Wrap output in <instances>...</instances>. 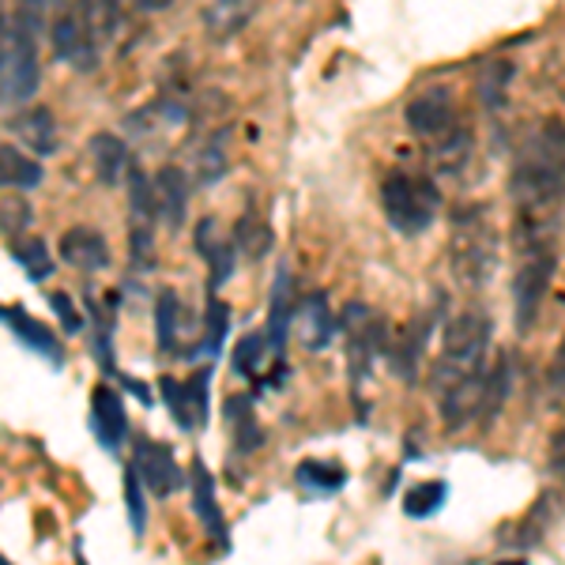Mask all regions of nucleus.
I'll return each mask as SVG.
<instances>
[{
    "label": "nucleus",
    "mask_w": 565,
    "mask_h": 565,
    "mask_svg": "<svg viewBox=\"0 0 565 565\" xmlns=\"http://www.w3.org/2000/svg\"><path fill=\"white\" fill-rule=\"evenodd\" d=\"M558 271V215L513 218V324L527 335Z\"/></svg>",
    "instance_id": "nucleus-1"
},
{
    "label": "nucleus",
    "mask_w": 565,
    "mask_h": 565,
    "mask_svg": "<svg viewBox=\"0 0 565 565\" xmlns=\"http://www.w3.org/2000/svg\"><path fill=\"white\" fill-rule=\"evenodd\" d=\"M404 121L423 140L437 174H460L471 159V129L460 117V103L449 87H430L415 95L404 109Z\"/></svg>",
    "instance_id": "nucleus-2"
},
{
    "label": "nucleus",
    "mask_w": 565,
    "mask_h": 565,
    "mask_svg": "<svg viewBox=\"0 0 565 565\" xmlns=\"http://www.w3.org/2000/svg\"><path fill=\"white\" fill-rule=\"evenodd\" d=\"M490 340H494V324H490V317L482 309H463V313L445 321L441 348H437V362L430 370L434 399L487 377Z\"/></svg>",
    "instance_id": "nucleus-3"
},
{
    "label": "nucleus",
    "mask_w": 565,
    "mask_h": 565,
    "mask_svg": "<svg viewBox=\"0 0 565 565\" xmlns=\"http://www.w3.org/2000/svg\"><path fill=\"white\" fill-rule=\"evenodd\" d=\"M449 271L460 290H482L498 271V223L487 204H460L449 218Z\"/></svg>",
    "instance_id": "nucleus-4"
},
{
    "label": "nucleus",
    "mask_w": 565,
    "mask_h": 565,
    "mask_svg": "<svg viewBox=\"0 0 565 565\" xmlns=\"http://www.w3.org/2000/svg\"><path fill=\"white\" fill-rule=\"evenodd\" d=\"M42 61H39V20L26 12H8L0 31V95L4 109H20L39 95Z\"/></svg>",
    "instance_id": "nucleus-5"
},
{
    "label": "nucleus",
    "mask_w": 565,
    "mask_h": 565,
    "mask_svg": "<svg viewBox=\"0 0 565 565\" xmlns=\"http://www.w3.org/2000/svg\"><path fill=\"white\" fill-rule=\"evenodd\" d=\"M340 328L348 335V377H351V396L359 407V418L366 423L370 415V385H373V366H377V354L388 348V328L385 317L366 302H351L340 313Z\"/></svg>",
    "instance_id": "nucleus-6"
},
{
    "label": "nucleus",
    "mask_w": 565,
    "mask_h": 565,
    "mask_svg": "<svg viewBox=\"0 0 565 565\" xmlns=\"http://www.w3.org/2000/svg\"><path fill=\"white\" fill-rule=\"evenodd\" d=\"M437 207H441V189L430 174H415V170H392L381 181V212L388 226L404 238H418L434 226Z\"/></svg>",
    "instance_id": "nucleus-7"
},
{
    "label": "nucleus",
    "mask_w": 565,
    "mask_h": 565,
    "mask_svg": "<svg viewBox=\"0 0 565 565\" xmlns=\"http://www.w3.org/2000/svg\"><path fill=\"white\" fill-rule=\"evenodd\" d=\"M129 260L132 271H151L154 268V226L162 223L159 207H154V189L151 178L143 174V167L136 162L129 181Z\"/></svg>",
    "instance_id": "nucleus-8"
},
{
    "label": "nucleus",
    "mask_w": 565,
    "mask_h": 565,
    "mask_svg": "<svg viewBox=\"0 0 565 565\" xmlns=\"http://www.w3.org/2000/svg\"><path fill=\"white\" fill-rule=\"evenodd\" d=\"M185 332H193L200 340V351H204V321H189L181 295L167 287L154 298V348L167 359H196V348L185 340Z\"/></svg>",
    "instance_id": "nucleus-9"
},
{
    "label": "nucleus",
    "mask_w": 565,
    "mask_h": 565,
    "mask_svg": "<svg viewBox=\"0 0 565 565\" xmlns=\"http://www.w3.org/2000/svg\"><path fill=\"white\" fill-rule=\"evenodd\" d=\"M50 42H53V57H57L61 65H68L72 72H95L98 61H103V45H98L95 34H90L79 4L53 20Z\"/></svg>",
    "instance_id": "nucleus-10"
},
{
    "label": "nucleus",
    "mask_w": 565,
    "mask_h": 565,
    "mask_svg": "<svg viewBox=\"0 0 565 565\" xmlns=\"http://www.w3.org/2000/svg\"><path fill=\"white\" fill-rule=\"evenodd\" d=\"M231 366L238 377L253 381L257 388L279 385V381L287 377V351H282L279 343L268 335V328H264V332L242 335L238 348H234V354H231Z\"/></svg>",
    "instance_id": "nucleus-11"
},
{
    "label": "nucleus",
    "mask_w": 565,
    "mask_h": 565,
    "mask_svg": "<svg viewBox=\"0 0 565 565\" xmlns=\"http://www.w3.org/2000/svg\"><path fill=\"white\" fill-rule=\"evenodd\" d=\"M441 309H445V302H437L434 309L418 313L415 321H407V328L396 335V340H388L385 359L404 385H415L418 381V366H423V354L430 348V335H434V324H437V317H441Z\"/></svg>",
    "instance_id": "nucleus-12"
},
{
    "label": "nucleus",
    "mask_w": 565,
    "mask_h": 565,
    "mask_svg": "<svg viewBox=\"0 0 565 565\" xmlns=\"http://www.w3.org/2000/svg\"><path fill=\"white\" fill-rule=\"evenodd\" d=\"M207 381H212V370H200L189 381H178V377L159 381L167 412L185 434H196L207 426Z\"/></svg>",
    "instance_id": "nucleus-13"
},
{
    "label": "nucleus",
    "mask_w": 565,
    "mask_h": 565,
    "mask_svg": "<svg viewBox=\"0 0 565 565\" xmlns=\"http://www.w3.org/2000/svg\"><path fill=\"white\" fill-rule=\"evenodd\" d=\"M132 463L140 471V479L148 482L154 498H170L174 490L185 487V471L178 468V457L170 445L151 441V437H136L132 445Z\"/></svg>",
    "instance_id": "nucleus-14"
},
{
    "label": "nucleus",
    "mask_w": 565,
    "mask_h": 565,
    "mask_svg": "<svg viewBox=\"0 0 565 565\" xmlns=\"http://www.w3.org/2000/svg\"><path fill=\"white\" fill-rule=\"evenodd\" d=\"M193 249H196V257L207 264V290H218L234 276L238 242H234V234L218 231V218H212V215L200 218L196 234H193Z\"/></svg>",
    "instance_id": "nucleus-15"
},
{
    "label": "nucleus",
    "mask_w": 565,
    "mask_h": 565,
    "mask_svg": "<svg viewBox=\"0 0 565 565\" xmlns=\"http://www.w3.org/2000/svg\"><path fill=\"white\" fill-rule=\"evenodd\" d=\"M90 430L106 452H121V445L129 441V412H125V399L117 396V388L95 385L90 392Z\"/></svg>",
    "instance_id": "nucleus-16"
},
{
    "label": "nucleus",
    "mask_w": 565,
    "mask_h": 565,
    "mask_svg": "<svg viewBox=\"0 0 565 565\" xmlns=\"http://www.w3.org/2000/svg\"><path fill=\"white\" fill-rule=\"evenodd\" d=\"M189 487H193V513L200 527L207 532L215 551H231V532H226V516H223V505H218V494H215V479L212 471L204 468V460L193 463L189 471Z\"/></svg>",
    "instance_id": "nucleus-17"
},
{
    "label": "nucleus",
    "mask_w": 565,
    "mask_h": 565,
    "mask_svg": "<svg viewBox=\"0 0 565 565\" xmlns=\"http://www.w3.org/2000/svg\"><path fill=\"white\" fill-rule=\"evenodd\" d=\"M154 189V207H159V218L170 234L181 231L189 218V196H193V178L181 167H159V174L151 178Z\"/></svg>",
    "instance_id": "nucleus-18"
},
{
    "label": "nucleus",
    "mask_w": 565,
    "mask_h": 565,
    "mask_svg": "<svg viewBox=\"0 0 565 565\" xmlns=\"http://www.w3.org/2000/svg\"><path fill=\"white\" fill-rule=\"evenodd\" d=\"M8 136L39 159L57 151V121H53L50 106H20L8 121Z\"/></svg>",
    "instance_id": "nucleus-19"
},
{
    "label": "nucleus",
    "mask_w": 565,
    "mask_h": 565,
    "mask_svg": "<svg viewBox=\"0 0 565 565\" xmlns=\"http://www.w3.org/2000/svg\"><path fill=\"white\" fill-rule=\"evenodd\" d=\"M61 260H65L68 268L84 271V276L106 271L109 264H114L109 260V242L95 226H72V231H65V238H61Z\"/></svg>",
    "instance_id": "nucleus-20"
},
{
    "label": "nucleus",
    "mask_w": 565,
    "mask_h": 565,
    "mask_svg": "<svg viewBox=\"0 0 565 565\" xmlns=\"http://www.w3.org/2000/svg\"><path fill=\"white\" fill-rule=\"evenodd\" d=\"M129 132L136 136V140H162V136H174L178 129H185L189 125V109L174 103V98H154V103H148L143 109H136V114L129 117Z\"/></svg>",
    "instance_id": "nucleus-21"
},
{
    "label": "nucleus",
    "mask_w": 565,
    "mask_h": 565,
    "mask_svg": "<svg viewBox=\"0 0 565 565\" xmlns=\"http://www.w3.org/2000/svg\"><path fill=\"white\" fill-rule=\"evenodd\" d=\"M90 162H95V174L103 185H125L132 174V167H136V159H132V148L121 140V136H114V132H98V136H90Z\"/></svg>",
    "instance_id": "nucleus-22"
},
{
    "label": "nucleus",
    "mask_w": 565,
    "mask_h": 565,
    "mask_svg": "<svg viewBox=\"0 0 565 565\" xmlns=\"http://www.w3.org/2000/svg\"><path fill=\"white\" fill-rule=\"evenodd\" d=\"M4 324H8V332H12L26 351L42 354V359H50L53 366H61V362H65L61 340L50 332V328H45V321H34V317L26 313L23 306H4Z\"/></svg>",
    "instance_id": "nucleus-23"
},
{
    "label": "nucleus",
    "mask_w": 565,
    "mask_h": 565,
    "mask_svg": "<svg viewBox=\"0 0 565 565\" xmlns=\"http://www.w3.org/2000/svg\"><path fill=\"white\" fill-rule=\"evenodd\" d=\"M264 0H204V31L215 42H231L249 26Z\"/></svg>",
    "instance_id": "nucleus-24"
},
{
    "label": "nucleus",
    "mask_w": 565,
    "mask_h": 565,
    "mask_svg": "<svg viewBox=\"0 0 565 565\" xmlns=\"http://www.w3.org/2000/svg\"><path fill=\"white\" fill-rule=\"evenodd\" d=\"M226 430H231V441H234V452L238 457H249V452H257L264 445V430L257 423V412H253V396L249 392H234V396H226Z\"/></svg>",
    "instance_id": "nucleus-25"
},
{
    "label": "nucleus",
    "mask_w": 565,
    "mask_h": 565,
    "mask_svg": "<svg viewBox=\"0 0 565 565\" xmlns=\"http://www.w3.org/2000/svg\"><path fill=\"white\" fill-rule=\"evenodd\" d=\"M295 328H298V335H302L306 351H324L328 343H332V335H335V328H340V321L332 317V309H328L324 295H309V298L298 302Z\"/></svg>",
    "instance_id": "nucleus-26"
},
{
    "label": "nucleus",
    "mask_w": 565,
    "mask_h": 565,
    "mask_svg": "<svg viewBox=\"0 0 565 565\" xmlns=\"http://www.w3.org/2000/svg\"><path fill=\"white\" fill-rule=\"evenodd\" d=\"M114 306H117L114 298H109V302H98L95 295H84L90 343H95V359L106 373H117V362H114Z\"/></svg>",
    "instance_id": "nucleus-27"
},
{
    "label": "nucleus",
    "mask_w": 565,
    "mask_h": 565,
    "mask_svg": "<svg viewBox=\"0 0 565 565\" xmlns=\"http://www.w3.org/2000/svg\"><path fill=\"white\" fill-rule=\"evenodd\" d=\"M0 167H4V185L8 189H34L42 185V162L39 154H26V148H20V143L8 140L4 148H0Z\"/></svg>",
    "instance_id": "nucleus-28"
},
{
    "label": "nucleus",
    "mask_w": 565,
    "mask_h": 565,
    "mask_svg": "<svg viewBox=\"0 0 565 565\" xmlns=\"http://www.w3.org/2000/svg\"><path fill=\"white\" fill-rule=\"evenodd\" d=\"M295 479L309 494H340L348 487V471L332 460H302L295 468Z\"/></svg>",
    "instance_id": "nucleus-29"
},
{
    "label": "nucleus",
    "mask_w": 565,
    "mask_h": 565,
    "mask_svg": "<svg viewBox=\"0 0 565 565\" xmlns=\"http://www.w3.org/2000/svg\"><path fill=\"white\" fill-rule=\"evenodd\" d=\"M234 242H238V253L245 260H264L271 253V231L257 215V207H245L242 218L234 223Z\"/></svg>",
    "instance_id": "nucleus-30"
},
{
    "label": "nucleus",
    "mask_w": 565,
    "mask_h": 565,
    "mask_svg": "<svg viewBox=\"0 0 565 565\" xmlns=\"http://www.w3.org/2000/svg\"><path fill=\"white\" fill-rule=\"evenodd\" d=\"M79 12H84L90 34H95V42L106 53L114 45L117 31H121V4L117 0H79Z\"/></svg>",
    "instance_id": "nucleus-31"
},
{
    "label": "nucleus",
    "mask_w": 565,
    "mask_h": 565,
    "mask_svg": "<svg viewBox=\"0 0 565 565\" xmlns=\"http://www.w3.org/2000/svg\"><path fill=\"white\" fill-rule=\"evenodd\" d=\"M8 253H12V260L26 271L31 282H45L53 276V253L42 238H15L8 245Z\"/></svg>",
    "instance_id": "nucleus-32"
},
{
    "label": "nucleus",
    "mask_w": 565,
    "mask_h": 565,
    "mask_svg": "<svg viewBox=\"0 0 565 565\" xmlns=\"http://www.w3.org/2000/svg\"><path fill=\"white\" fill-rule=\"evenodd\" d=\"M445 498H449V482L445 479L415 482V487L404 490V513L412 516V521H426V516H434L437 509L445 505Z\"/></svg>",
    "instance_id": "nucleus-33"
},
{
    "label": "nucleus",
    "mask_w": 565,
    "mask_h": 565,
    "mask_svg": "<svg viewBox=\"0 0 565 565\" xmlns=\"http://www.w3.org/2000/svg\"><path fill=\"white\" fill-rule=\"evenodd\" d=\"M551 501H554L551 494H543L532 505V513L521 521V535H513V540H509L516 551H532V546H540L546 540V532L554 527V505H551Z\"/></svg>",
    "instance_id": "nucleus-34"
},
{
    "label": "nucleus",
    "mask_w": 565,
    "mask_h": 565,
    "mask_svg": "<svg viewBox=\"0 0 565 565\" xmlns=\"http://www.w3.org/2000/svg\"><path fill=\"white\" fill-rule=\"evenodd\" d=\"M223 174H226V140H223V132H212L196 148L193 181H196V185H215V181L223 178Z\"/></svg>",
    "instance_id": "nucleus-35"
},
{
    "label": "nucleus",
    "mask_w": 565,
    "mask_h": 565,
    "mask_svg": "<svg viewBox=\"0 0 565 565\" xmlns=\"http://www.w3.org/2000/svg\"><path fill=\"white\" fill-rule=\"evenodd\" d=\"M204 354L207 359H215L218 351H223V340H226V328H231V306L218 302L215 290H207V306H204Z\"/></svg>",
    "instance_id": "nucleus-36"
},
{
    "label": "nucleus",
    "mask_w": 565,
    "mask_h": 565,
    "mask_svg": "<svg viewBox=\"0 0 565 565\" xmlns=\"http://www.w3.org/2000/svg\"><path fill=\"white\" fill-rule=\"evenodd\" d=\"M143 487H148V482L140 479L136 463L129 460V463H125V505H129V527H132L136 540H140L143 527H148V505H143Z\"/></svg>",
    "instance_id": "nucleus-37"
},
{
    "label": "nucleus",
    "mask_w": 565,
    "mask_h": 565,
    "mask_svg": "<svg viewBox=\"0 0 565 565\" xmlns=\"http://www.w3.org/2000/svg\"><path fill=\"white\" fill-rule=\"evenodd\" d=\"M509 76H513V65H490L487 72H482L479 79V95L482 103H487V109H498L501 103H505V90H509Z\"/></svg>",
    "instance_id": "nucleus-38"
},
{
    "label": "nucleus",
    "mask_w": 565,
    "mask_h": 565,
    "mask_svg": "<svg viewBox=\"0 0 565 565\" xmlns=\"http://www.w3.org/2000/svg\"><path fill=\"white\" fill-rule=\"evenodd\" d=\"M50 306H53V313H57V321H61V328H65L68 335H76V332H84V328H87V313H84V309H76V298H72L68 290H53Z\"/></svg>",
    "instance_id": "nucleus-39"
},
{
    "label": "nucleus",
    "mask_w": 565,
    "mask_h": 565,
    "mask_svg": "<svg viewBox=\"0 0 565 565\" xmlns=\"http://www.w3.org/2000/svg\"><path fill=\"white\" fill-rule=\"evenodd\" d=\"M26 223H31V207H26V200H4V234L8 238L23 234Z\"/></svg>",
    "instance_id": "nucleus-40"
},
{
    "label": "nucleus",
    "mask_w": 565,
    "mask_h": 565,
    "mask_svg": "<svg viewBox=\"0 0 565 565\" xmlns=\"http://www.w3.org/2000/svg\"><path fill=\"white\" fill-rule=\"evenodd\" d=\"M546 468H551V476L565 487V426L551 434V445H546Z\"/></svg>",
    "instance_id": "nucleus-41"
},
{
    "label": "nucleus",
    "mask_w": 565,
    "mask_h": 565,
    "mask_svg": "<svg viewBox=\"0 0 565 565\" xmlns=\"http://www.w3.org/2000/svg\"><path fill=\"white\" fill-rule=\"evenodd\" d=\"M546 388H551V392H565V335H562L558 348H554L551 366H546Z\"/></svg>",
    "instance_id": "nucleus-42"
},
{
    "label": "nucleus",
    "mask_w": 565,
    "mask_h": 565,
    "mask_svg": "<svg viewBox=\"0 0 565 565\" xmlns=\"http://www.w3.org/2000/svg\"><path fill=\"white\" fill-rule=\"evenodd\" d=\"M140 12H167V8H174L178 0H132Z\"/></svg>",
    "instance_id": "nucleus-43"
},
{
    "label": "nucleus",
    "mask_w": 565,
    "mask_h": 565,
    "mask_svg": "<svg viewBox=\"0 0 565 565\" xmlns=\"http://www.w3.org/2000/svg\"><path fill=\"white\" fill-rule=\"evenodd\" d=\"M42 8H45V0H23V12H26V15H34V20L42 15Z\"/></svg>",
    "instance_id": "nucleus-44"
}]
</instances>
